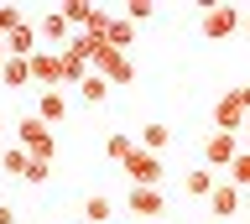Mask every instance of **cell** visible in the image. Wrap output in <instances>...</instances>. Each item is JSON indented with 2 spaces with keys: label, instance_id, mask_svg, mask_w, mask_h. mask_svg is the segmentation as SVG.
Here are the masks:
<instances>
[{
  "label": "cell",
  "instance_id": "obj_21",
  "mask_svg": "<svg viewBox=\"0 0 250 224\" xmlns=\"http://www.w3.org/2000/svg\"><path fill=\"white\" fill-rule=\"evenodd\" d=\"M42 37H47V42H62V47H68V37H73V32H68L62 11H47V16H42Z\"/></svg>",
  "mask_w": 250,
  "mask_h": 224
},
{
  "label": "cell",
  "instance_id": "obj_22",
  "mask_svg": "<svg viewBox=\"0 0 250 224\" xmlns=\"http://www.w3.org/2000/svg\"><path fill=\"white\" fill-rule=\"evenodd\" d=\"M0 167H5V172H11V177H26L31 157H26V151H21V146H5V151H0Z\"/></svg>",
  "mask_w": 250,
  "mask_h": 224
},
{
  "label": "cell",
  "instance_id": "obj_1",
  "mask_svg": "<svg viewBox=\"0 0 250 224\" xmlns=\"http://www.w3.org/2000/svg\"><path fill=\"white\" fill-rule=\"evenodd\" d=\"M16 146H21L31 162H52V151H58L52 130H47L37 115H21V120H16Z\"/></svg>",
  "mask_w": 250,
  "mask_h": 224
},
{
  "label": "cell",
  "instance_id": "obj_20",
  "mask_svg": "<svg viewBox=\"0 0 250 224\" xmlns=\"http://www.w3.org/2000/svg\"><path fill=\"white\" fill-rule=\"evenodd\" d=\"M130 151H136V141H130L125 130H109V136H104V157H109V162H125Z\"/></svg>",
  "mask_w": 250,
  "mask_h": 224
},
{
  "label": "cell",
  "instance_id": "obj_29",
  "mask_svg": "<svg viewBox=\"0 0 250 224\" xmlns=\"http://www.w3.org/2000/svg\"><path fill=\"white\" fill-rule=\"evenodd\" d=\"M5 136H11V125H5V120H0V141H5Z\"/></svg>",
  "mask_w": 250,
  "mask_h": 224
},
{
  "label": "cell",
  "instance_id": "obj_13",
  "mask_svg": "<svg viewBox=\"0 0 250 224\" xmlns=\"http://www.w3.org/2000/svg\"><path fill=\"white\" fill-rule=\"evenodd\" d=\"M172 146V130L162 125V120H151V125H141V151H151V157H162Z\"/></svg>",
  "mask_w": 250,
  "mask_h": 224
},
{
  "label": "cell",
  "instance_id": "obj_19",
  "mask_svg": "<svg viewBox=\"0 0 250 224\" xmlns=\"http://www.w3.org/2000/svg\"><path fill=\"white\" fill-rule=\"evenodd\" d=\"M224 172H229L224 183H234L240 193H250V151H245V146H240V157H234L229 167H224Z\"/></svg>",
  "mask_w": 250,
  "mask_h": 224
},
{
  "label": "cell",
  "instance_id": "obj_12",
  "mask_svg": "<svg viewBox=\"0 0 250 224\" xmlns=\"http://www.w3.org/2000/svg\"><path fill=\"white\" fill-rule=\"evenodd\" d=\"M5 52H11V58H31V52H37V26H31V21H21V26L5 37Z\"/></svg>",
  "mask_w": 250,
  "mask_h": 224
},
{
  "label": "cell",
  "instance_id": "obj_30",
  "mask_svg": "<svg viewBox=\"0 0 250 224\" xmlns=\"http://www.w3.org/2000/svg\"><path fill=\"white\" fill-rule=\"evenodd\" d=\"M240 136H245V141H250V115H245V130H240Z\"/></svg>",
  "mask_w": 250,
  "mask_h": 224
},
{
  "label": "cell",
  "instance_id": "obj_16",
  "mask_svg": "<svg viewBox=\"0 0 250 224\" xmlns=\"http://www.w3.org/2000/svg\"><path fill=\"white\" fill-rule=\"evenodd\" d=\"M104 42H109L115 52H125L130 42H136V26H130L125 16H109V26H104Z\"/></svg>",
  "mask_w": 250,
  "mask_h": 224
},
{
  "label": "cell",
  "instance_id": "obj_10",
  "mask_svg": "<svg viewBox=\"0 0 250 224\" xmlns=\"http://www.w3.org/2000/svg\"><path fill=\"white\" fill-rule=\"evenodd\" d=\"M31 115H37L47 130H52L62 115H68V99H62V89H42V99H37V110H31Z\"/></svg>",
  "mask_w": 250,
  "mask_h": 224
},
{
  "label": "cell",
  "instance_id": "obj_7",
  "mask_svg": "<svg viewBox=\"0 0 250 224\" xmlns=\"http://www.w3.org/2000/svg\"><path fill=\"white\" fill-rule=\"evenodd\" d=\"M229 32H240V11H234V5H208V11H203V37H229Z\"/></svg>",
  "mask_w": 250,
  "mask_h": 224
},
{
  "label": "cell",
  "instance_id": "obj_3",
  "mask_svg": "<svg viewBox=\"0 0 250 224\" xmlns=\"http://www.w3.org/2000/svg\"><path fill=\"white\" fill-rule=\"evenodd\" d=\"M94 73L115 89V83H130L136 79V63H130V52H115V47H104L99 58H94Z\"/></svg>",
  "mask_w": 250,
  "mask_h": 224
},
{
  "label": "cell",
  "instance_id": "obj_17",
  "mask_svg": "<svg viewBox=\"0 0 250 224\" xmlns=\"http://www.w3.org/2000/svg\"><path fill=\"white\" fill-rule=\"evenodd\" d=\"M214 183H219V177L208 172V167H198V172L183 177V193H188V198H208V193H214Z\"/></svg>",
  "mask_w": 250,
  "mask_h": 224
},
{
  "label": "cell",
  "instance_id": "obj_11",
  "mask_svg": "<svg viewBox=\"0 0 250 224\" xmlns=\"http://www.w3.org/2000/svg\"><path fill=\"white\" fill-rule=\"evenodd\" d=\"M58 58H62V83H83V73H89V58L68 42V47H58Z\"/></svg>",
  "mask_w": 250,
  "mask_h": 224
},
{
  "label": "cell",
  "instance_id": "obj_28",
  "mask_svg": "<svg viewBox=\"0 0 250 224\" xmlns=\"http://www.w3.org/2000/svg\"><path fill=\"white\" fill-rule=\"evenodd\" d=\"M5 58H11V52H5V37H0V63H5Z\"/></svg>",
  "mask_w": 250,
  "mask_h": 224
},
{
  "label": "cell",
  "instance_id": "obj_2",
  "mask_svg": "<svg viewBox=\"0 0 250 224\" xmlns=\"http://www.w3.org/2000/svg\"><path fill=\"white\" fill-rule=\"evenodd\" d=\"M26 68H31V83L37 89H58L62 83V58H58V47H37L26 58Z\"/></svg>",
  "mask_w": 250,
  "mask_h": 224
},
{
  "label": "cell",
  "instance_id": "obj_24",
  "mask_svg": "<svg viewBox=\"0 0 250 224\" xmlns=\"http://www.w3.org/2000/svg\"><path fill=\"white\" fill-rule=\"evenodd\" d=\"M156 16V0H130V5H125V21H130V26H136V21H151Z\"/></svg>",
  "mask_w": 250,
  "mask_h": 224
},
{
  "label": "cell",
  "instance_id": "obj_32",
  "mask_svg": "<svg viewBox=\"0 0 250 224\" xmlns=\"http://www.w3.org/2000/svg\"><path fill=\"white\" fill-rule=\"evenodd\" d=\"M245 208H250V193H245Z\"/></svg>",
  "mask_w": 250,
  "mask_h": 224
},
{
  "label": "cell",
  "instance_id": "obj_27",
  "mask_svg": "<svg viewBox=\"0 0 250 224\" xmlns=\"http://www.w3.org/2000/svg\"><path fill=\"white\" fill-rule=\"evenodd\" d=\"M0 224H16V208L11 204H0Z\"/></svg>",
  "mask_w": 250,
  "mask_h": 224
},
{
  "label": "cell",
  "instance_id": "obj_15",
  "mask_svg": "<svg viewBox=\"0 0 250 224\" xmlns=\"http://www.w3.org/2000/svg\"><path fill=\"white\" fill-rule=\"evenodd\" d=\"M0 83H5V89H26V83H31L26 58H5V63H0Z\"/></svg>",
  "mask_w": 250,
  "mask_h": 224
},
{
  "label": "cell",
  "instance_id": "obj_9",
  "mask_svg": "<svg viewBox=\"0 0 250 224\" xmlns=\"http://www.w3.org/2000/svg\"><path fill=\"white\" fill-rule=\"evenodd\" d=\"M208 208H214L219 219H234V214H245V193L234 188V183H214V193H208Z\"/></svg>",
  "mask_w": 250,
  "mask_h": 224
},
{
  "label": "cell",
  "instance_id": "obj_8",
  "mask_svg": "<svg viewBox=\"0 0 250 224\" xmlns=\"http://www.w3.org/2000/svg\"><path fill=\"white\" fill-rule=\"evenodd\" d=\"M125 208L141 214V219H156V214H167V198H162V188H130L125 193Z\"/></svg>",
  "mask_w": 250,
  "mask_h": 224
},
{
  "label": "cell",
  "instance_id": "obj_4",
  "mask_svg": "<svg viewBox=\"0 0 250 224\" xmlns=\"http://www.w3.org/2000/svg\"><path fill=\"white\" fill-rule=\"evenodd\" d=\"M125 172H130V183H136V188H156V177H162V157H151V151H130V157H125Z\"/></svg>",
  "mask_w": 250,
  "mask_h": 224
},
{
  "label": "cell",
  "instance_id": "obj_26",
  "mask_svg": "<svg viewBox=\"0 0 250 224\" xmlns=\"http://www.w3.org/2000/svg\"><path fill=\"white\" fill-rule=\"evenodd\" d=\"M234 99H240V110L250 115V83H240V89H234Z\"/></svg>",
  "mask_w": 250,
  "mask_h": 224
},
{
  "label": "cell",
  "instance_id": "obj_33",
  "mask_svg": "<svg viewBox=\"0 0 250 224\" xmlns=\"http://www.w3.org/2000/svg\"><path fill=\"white\" fill-rule=\"evenodd\" d=\"M78 224H83V219H78Z\"/></svg>",
  "mask_w": 250,
  "mask_h": 224
},
{
  "label": "cell",
  "instance_id": "obj_25",
  "mask_svg": "<svg viewBox=\"0 0 250 224\" xmlns=\"http://www.w3.org/2000/svg\"><path fill=\"white\" fill-rule=\"evenodd\" d=\"M47 177H52V162H31V167H26V177H21V183H31V188H42Z\"/></svg>",
  "mask_w": 250,
  "mask_h": 224
},
{
  "label": "cell",
  "instance_id": "obj_5",
  "mask_svg": "<svg viewBox=\"0 0 250 224\" xmlns=\"http://www.w3.org/2000/svg\"><path fill=\"white\" fill-rule=\"evenodd\" d=\"M214 130H224V136H240V130H245V110H240L234 89L214 99Z\"/></svg>",
  "mask_w": 250,
  "mask_h": 224
},
{
  "label": "cell",
  "instance_id": "obj_31",
  "mask_svg": "<svg viewBox=\"0 0 250 224\" xmlns=\"http://www.w3.org/2000/svg\"><path fill=\"white\" fill-rule=\"evenodd\" d=\"M240 26H245V32H250V16H240Z\"/></svg>",
  "mask_w": 250,
  "mask_h": 224
},
{
  "label": "cell",
  "instance_id": "obj_23",
  "mask_svg": "<svg viewBox=\"0 0 250 224\" xmlns=\"http://www.w3.org/2000/svg\"><path fill=\"white\" fill-rule=\"evenodd\" d=\"M78 89H83V99H89V104H104V99H109V83L99 79V73H83V83H78Z\"/></svg>",
  "mask_w": 250,
  "mask_h": 224
},
{
  "label": "cell",
  "instance_id": "obj_6",
  "mask_svg": "<svg viewBox=\"0 0 250 224\" xmlns=\"http://www.w3.org/2000/svg\"><path fill=\"white\" fill-rule=\"evenodd\" d=\"M203 157L208 167H229L240 157V136H224V130H208V141H203Z\"/></svg>",
  "mask_w": 250,
  "mask_h": 224
},
{
  "label": "cell",
  "instance_id": "obj_18",
  "mask_svg": "<svg viewBox=\"0 0 250 224\" xmlns=\"http://www.w3.org/2000/svg\"><path fill=\"white\" fill-rule=\"evenodd\" d=\"M89 16H94V5L89 0H62V21H68V32H89Z\"/></svg>",
  "mask_w": 250,
  "mask_h": 224
},
{
  "label": "cell",
  "instance_id": "obj_14",
  "mask_svg": "<svg viewBox=\"0 0 250 224\" xmlns=\"http://www.w3.org/2000/svg\"><path fill=\"white\" fill-rule=\"evenodd\" d=\"M104 219H115V198L109 193H89L83 198V224H104Z\"/></svg>",
  "mask_w": 250,
  "mask_h": 224
}]
</instances>
